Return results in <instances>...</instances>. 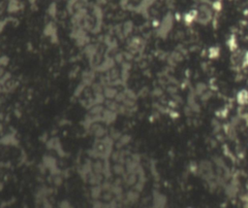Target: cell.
<instances>
[{
  "mask_svg": "<svg viewBox=\"0 0 248 208\" xmlns=\"http://www.w3.org/2000/svg\"><path fill=\"white\" fill-rule=\"evenodd\" d=\"M237 101L240 104H246L248 102V92L246 90H241L237 94Z\"/></svg>",
  "mask_w": 248,
  "mask_h": 208,
  "instance_id": "obj_1",
  "label": "cell"
},
{
  "mask_svg": "<svg viewBox=\"0 0 248 208\" xmlns=\"http://www.w3.org/2000/svg\"><path fill=\"white\" fill-rule=\"evenodd\" d=\"M213 8L215 9V10H220V9H221V3L220 2H214V4H213Z\"/></svg>",
  "mask_w": 248,
  "mask_h": 208,
  "instance_id": "obj_3",
  "label": "cell"
},
{
  "mask_svg": "<svg viewBox=\"0 0 248 208\" xmlns=\"http://www.w3.org/2000/svg\"><path fill=\"white\" fill-rule=\"evenodd\" d=\"M198 18V13L196 11H191L189 12V13H187L185 15V17H184V20H185V23H191L193 20H194L195 19H197Z\"/></svg>",
  "mask_w": 248,
  "mask_h": 208,
  "instance_id": "obj_2",
  "label": "cell"
}]
</instances>
